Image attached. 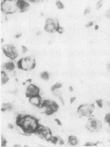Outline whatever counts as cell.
<instances>
[{"label": "cell", "mask_w": 110, "mask_h": 147, "mask_svg": "<svg viewBox=\"0 0 110 147\" xmlns=\"http://www.w3.org/2000/svg\"><path fill=\"white\" fill-rule=\"evenodd\" d=\"M79 143L77 138L74 136H70L68 138V144L72 146H76Z\"/></svg>", "instance_id": "cell-12"}, {"label": "cell", "mask_w": 110, "mask_h": 147, "mask_svg": "<svg viewBox=\"0 0 110 147\" xmlns=\"http://www.w3.org/2000/svg\"><path fill=\"white\" fill-rule=\"evenodd\" d=\"M56 6L59 9H63L64 8V4L60 0H58L56 2Z\"/></svg>", "instance_id": "cell-16"}, {"label": "cell", "mask_w": 110, "mask_h": 147, "mask_svg": "<svg viewBox=\"0 0 110 147\" xmlns=\"http://www.w3.org/2000/svg\"><path fill=\"white\" fill-rule=\"evenodd\" d=\"M4 54L10 59H15L19 55V51L17 47L12 44L5 45L3 47Z\"/></svg>", "instance_id": "cell-6"}, {"label": "cell", "mask_w": 110, "mask_h": 147, "mask_svg": "<svg viewBox=\"0 0 110 147\" xmlns=\"http://www.w3.org/2000/svg\"><path fill=\"white\" fill-rule=\"evenodd\" d=\"M40 77L44 80H48L50 79V75L47 72H44L41 74Z\"/></svg>", "instance_id": "cell-15"}, {"label": "cell", "mask_w": 110, "mask_h": 147, "mask_svg": "<svg viewBox=\"0 0 110 147\" xmlns=\"http://www.w3.org/2000/svg\"><path fill=\"white\" fill-rule=\"evenodd\" d=\"M4 71H7V72H11L13 71L14 68H15V64H14L13 62L11 61H9L7 62V63L4 64Z\"/></svg>", "instance_id": "cell-11"}, {"label": "cell", "mask_w": 110, "mask_h": 147, "mask_svg": "<svg viewBox=\"0 0 110 147\" xmlns=\"http://www.w3.org/2000/svg\"><path fill=\"white\" fill-rule=\"evenodd\" d=\"M102 127V123L100 120L90 119L86 124V129L89 132L99 131Z\"/></svg>", "instance_id": "cell-7"}, {"label": "cell", "mask_w": 110, "mask_h": 147, "mask_svg": "<svg viewBox=\"0 0 110 147\" xmlns=\"http://www.w3.org/2000/svg\"><path fill=\"white\" fill-rule=\"evenodd\" d=\"M105 122L108 123L110 125V113H107L105 116Z\"/></svg>", "instance_id": "cell-18"}, {"label": "cell", "mask_w": 110, "mask_h": 147, "mask_svg": "<svg viewBox=\"0 0 110 147\" xmlns=\"http://www.w3.org/2000/svg\"><path fill=\"white\" fill-rule=\"evenodd\" d=\"M5 1V0H2V1Z\"/></svg>", "instance_id": "cell-24"}, {"label": "cell", "mask_w": 110, "mask_h": 147, "mask_svg": "<svg viewBox=\"0 0 110 147\" xmlns=\"http://www.w3.org/2000/svg\"><path fill=\"white\" fill-rule=\"evenodd\" d=\"M17 124L24 129L26 134L35 132L40 125L36 119L25 115L19 116L17 119Z\"/></svg>", "instance_id": "cell-1"}, {"label": "cell", "mask_w": 110, "mask_h": 147, "mask_svg": "<svg viewBox=\"0 0 110 147\" xmlns=\"http://www.w3.org/2000/svg\"><path fill=\"white\" fill-rule=\"evenodd\" d=\"M7 144V141L5 139H4L3 138H2V140H1V144H2V147H4L5 146V144Z\"/></svg>", "instance_id": "cell-21"}, {"label": "cell", "mask_w": 110, "mask_h": 147, "mask_svg": "<svg viewBox=\"0 0 110 147\" xmlns=\"http://www.w3.org/2000/svg\"><path fill=\"white\" fill-rule=\"evenodd\" d=\"M19 0H5L1 2V9L4 14L9 15L16 13L19 9Z\"/></svg>", "instance_id": "cell-2"}, {"label": "cell", "mask_w": 110, "mask_h": 147, "mask_svg": "<svg viewBox=\"0 0 110 147\" xmlns=\"http://www.w3.org/2000/svg\"><path fill=\"white\" fill-rule=\"evenodd\" d=\"M59 27L58 21L55 18H48L45 21L44 28L46 32L49 34H52L57 32Z\"/></svg>", "instance_id": "cell-5"}, {"label": "cell", "mask_w": 110, "mask_h": 147, "mask_svg": "<svg viewBox=\"0 0 110 147\" xmlns=\"http://www.w3.org/2000/svg\"><path fill=\"white\" fill-rule=\"evenodd\" d=\"M29 102L32 106L40 107L44 101H42V98L40 95H38L29 97Z\"/></svg>", "instance_id": "cell-9"}, {"label": "cell", "mask_w": 110, "mask_h": 147, "mask_svg": "<svg viewBox=\"0 0 110 147\" xmlns=\"http://www.w3.org/2000/svg\"><path fill=\"white\" fill-rule=\"evenodd\" d=\"M25 94L28 97H30L34 96L39 95L40 89L36 85L30 84L26 88Z\"/></svg>", "instance_id": "cell-8"}, {"label": "cell", "mask_w": 110, "mask_h": 147, "mask_svg": "<svg viewBox=\"0 0 110 147\" xmlns=\"http://www.w3.org/2000/svg\"><path fill=\"white\" fill-rule=\"evenodd\" d=\"M28 1L31 3H38L39 2H40L41 0H28Z\"/></svg>", "instance_id": "cell-22"}, {"label": "cell", "mask_w": 110, "mask_h": 147, "mask_svg": "<svg viewBox=\"0 0 110 147\" xmlns=\"http://www.w3.org/2000/svg\"><path fill=\"white\" fill-rule=\"evenodd\" d=\"M103 5V0H99L97 1L96 5H95V7L97 10H99L101 9Z\"/></svg>", "instance_id": "cell-17"}, {"label": "cell", "mask_w": 110, "mask_h": 147, "mask_svg": "<svg viewBox=\"0 0 110 147\" xmlns=\"http://www.w3.org/2000/svg\"><path fill=\"white\" fill-rule=\"evenodd\" d=\"M9 80V76L5 71H2L1 72V84H7Z\"/></svg>", "instance_id": "cell-14"}, {"label": "cell", "mask_w": 110, "mask_h": 147, "mask_svg": "<svg viewBox=\"0 0 110 147\" xmlns=\"http://www.w3.org/2000/svg\"><path fill=\"white\" fill-rule=\"evenodd\" d=\"M105 17L109 19H110V9L107 11L105 13Z\"/></svg>", "instance_id": "cell-20"}, {"label": "cell", "mask_w": 110, "mask_h": 147, "mask_svg": "<svg viewBox=\"0 0 110 147\" xmlns=\"http://www.w3.org/2000/svg\"><path fill=\"white\" fill-rule=\"evenodd\" d=\"M95 110V107L92 104H85L78 106L77 112L79 116L89 117Z\"/></svg>", "instance_id": "cell-4"}, {"label": "cell", "mask_w": 110, "mask_h": 147, "mask_svg": "<svg viewBox=\"0 0 110 147\" xmlns=\"http://www.w3.org/2000/svg\"><path fill=\"white\" fill-rule=\"evenodd\" d=\"M62 86L61 84H56L52 87V89H59L62 88Z\"/></svg>", "instance_id": "cell-19"}, {"label": "cell", "mask_w": 110, "mask_h": 147, "mask_svg": "<svg viewBox=\"0 0 110 147\" xmlns=\"http://www.w3.org/2000/svg\"><path fill=\"white\" fill-rule=\"evenodd\" d=\"M17 66L23 71H30L36 67V59L34 55L23 57L17 62Z\"/></svg>", "instance_id": "cell-3"}, {"label": "cell", "mask_w": 110, "mask_h": 147, "mask_svg": "<svg viewBox=\"0 0 110 147\" xmlns=\"http://www.w3.org/2000/svg\"><path fill=\"white\" fill-rule=\"evenodd\" d=\"M12 105L10 103H5L4 102L2 104L1 107V110L2 112H6V111H10L13 109Z\"/></svg>", "instance_id": "cell-13"}, {"label": "cell", "mask_w": 110, "mask_h": 147, "mask_svg": "<svg viewBox=\"0 0 110 147\" xmlns=\"http://www.w3.org/2000/svg\"><path fill=\"white\" fill-rule=\"evenodd\" d=\"M19 9L21 11H25L29 8V4L24 0H19Z\"/></svg>", "instance_id": "cell-10"}, {"label": "cell", "mask_w": 110, "mask_h": 147, "mask_svg": "<svg viewBox=\"0 0 110 147\" xmlns=\"http://www.w3.org/2000/svg\"><path fill=\"white\" fill-rule=\"evenodd\" d=\"M107 67L108 70H109L110 71V62L109 63H108V64L107 65Z\"/></svg>", "instance_id": "cell-23"}]
</instances>
